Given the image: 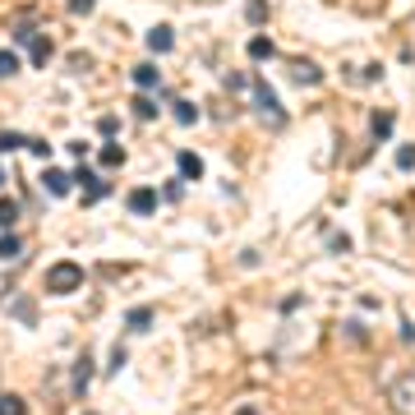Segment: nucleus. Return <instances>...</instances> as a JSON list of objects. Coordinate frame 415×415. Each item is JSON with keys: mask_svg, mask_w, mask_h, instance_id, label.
<instances>
[{"mask_svg": "<svg viewBox=\"0 0 415 415\" xmlns=\"http://www.w3.org/2000/svg\"><path fill=\"white\" fill-rule=\"evenodd\" d=\"M79 286H83V268H79V263L60 259V263L46 268V291L51 295H69V291H79Z\"/></svg>", "mask_w": 415, "mask_h": 415, "instance_id": "obj_1", "label": "nucleus"}, {"mask_svg": "<svg viewBox=\"0 0 415 415\" xmlns=\"http://www.w3.org/2000/svg\"><path fill=\"white\" fill-rule=\"evenodd\" d=\"M250 88H254V102H259V116L277 130V125L286 121V111H282V102H277V93L268 88V79H263V74H254V79H250Z\"/></svg>", "mask_w": 415, "mask_h": 415, "instance_id": "obj_2", "label": "nucleus"}, {"mask_svg": "<svg viewBox=\"0 0 415 415\" xmlns=\"http://www.w3.org/2000/svg\"><path fill=\"white\" fill-rule=\"evenodd\" d=\"M14 42L28 51V60H33V65H46V60H51V42L37 33V23H19V28H14Z\"/></svg>", "mask_w": 415, "mask_h": 415, "instance_id": "obj_3", "label": "nucleus"}, {"mask_svg": "<svg viewBox=\"0 0 415 415\" xmlns=\"http://www.w3.org/2000/svg\"><path fill=\"white\" fill-rule=\"evenodd\" d=\"M388 402H393L397 415H415V374H402V379L388 388Z\"/></svg>", "mask_w": 415, "mask_h": 415, "instance_id": "obj_4", "label": "nucleus"}, {"mask_svg": "<svg viewBox=\"0 0 415 415\" xmlns=\"http://www.w3.org/2000/svg\"><path fill=\"white\" fill-rule=\"evenodd\" d=\"M42 185H46V194H69V189H74V175H65V171H55V166H46L42 171Z\"/></svg>", "mask_w": 415, "mask_h": 415, "instance_id": "obj_5", "label": "nucleus"}, {"mask_svg": "<svg viewBox=\"0 0 415 415\" xmlns=\"http://www.w3.org/2000/svg\"><path fill=\"white\" fill-rule=\"evenodd\" d=\"M291 79H295V83H305V88H318V83H323V69L309 65V60H295V65H291Z\"/></svg>", "mask_w": 415, "mask_h": 415, "instance_id": "obj_6", "label": "nucleus"}, {"mask_svg": "<svg viewBox=\"0 0 415 415\" xmlns=\"http://www.w3.org/2000/svg\"><path fill=\"white\" fill-rule=\"evenodd\" d=\"M125 323H130V332H148V328H153V309H148V305H134L130 314H125Z\"/></svg>", "mask_w": 415, "mask_h": 415, "instance_id": "obj_7", "label": "nucleus"}, {"mask_svg": "<svg viewBox=\"0 0 415 415\" xmlns=\"http://www.w3.org/2000/svg\"><path fill=\"white\" fill-rule=\"evenodd\" d=\"M153 208H157V194H153V189H134V194H130V212H139V217H148Z\"/></svg>", "mask_w": 415, "mask_h": 415, "instance_id": "obj_8", "label": "nucleus"}, {"mask_svg": "<svg viewBox=\"0 0 415 415\" xmlns=\"http://www.w3.org/2000/svg\"><path fill=\"white\" fill-rule=\"evenodd\" d=\"M157 83H162V74H157V65H139V69H134V88H139V93H153Z\"/></svg>", "mask_w": 415, "mask_h": 415, "instance_id": "obj_9", "label": "nucleus"}, {"mask_svg": "<svg viewBox=\"0 0 415 415\" xmlns=\"http://www.w3.org/2000/svg\"><path fill=\"white\" fill-rule=\"evenodd\" d=\"M148 46H153V51H157V55H162V51H171V46H175V37H171V28H166V23H157L153 33H148Z\"/></svg>", "mask_w": 415, "mask_h": 415, "instance_id": "obj_10", "label": "nucleus"}, {"mask_svg": "<svg viewBox=\"0 0 415 415\" xmlns=\"http://www.w3.org/2000/svg\"><path fill=\"white\" fill-rule=\"evenodd\" d=\"M245 19H250L254 28H263V23H268V0H245Z\"/></svg>", "mask_w": 415, "mask_h": 415, "instance_id": "obj_11", "label": "nucleus"}, {"mask_svg": "<svg viewBox=\"0 0 415 415\" xmlns=\"http://www.w3.org/2000/svg\"><path fill=\"white\" fill-rule=\"evenodd\" d=\"M171 116H175V125H194V121H198V107H194V102H185V97H180V102L171 107Z\"/></svg>", "mask_w": 415, "mask_h": 415, "instance_id": "obj_12", "label": "nucleus"}, {"mask_svg": "<svg viewBox=\"0 0 415 415\" xmlns=\"http://www.w3.org/2000/svg\"><path fill=\"white\" fill-rule=\"evenodd\" d=\"M88 379H93V355L83 351V355H79V369H74V393H83Z\"/></svg>", "mask_w": 415, "mask_h": 415, "instance_id": "obj_13", "label": "nucleus"}, {"mask_svg": "<svg viewBox=\"0 0 415 415\" xmlns=\"http://www.w3.org/2000/svg\"><path fill=\"white\" fill-rule=\"evenodd\" d=\"M134 116H139V121H157V102L148 97V93H139V97H134Z\"/></svg>", "mask_w": 415, "mask_h": 415, "instance_id": "obj_14", "label": "nucleus"}, {"mask_svg": "<svg viewBox=\"0 0 415 415\" xmlns=\"http://www.w3.org/2000/svg\"><path fill=\"white\" fill-rule=\"evenodd\" d=\"M0 415H28V406H23V397L0 393Z\"/></svg>", "mask_w": 415, "mask_h": 415, "instance_id": "obj_15", "label": "nucleus"}, {"mask_svg": "<svg viewBox=\"0 0 415 415\" xmlns=\"http://www.w3.org/2000/svg\"><path fill=\"white\" fill-rule=\"evenodd\" d=\"M180 171H185L189 180H198V175H203V157L198 153H180Z\"/></svg>", "mask_w": 415, "mask_h": 415, "instance_id": "obj_16", "label": "nucleus"}, {"mask_svg": "<svg viewBox=\"0 0 415 415\" xmlns=\"http://www.w3.org/2000/svg\"><path fill=\"white\" fill-rule=\"evenodd\" d=\"M388 134H393V116L379 111V116H374V143H388Z\"/></svg>", "mask_w": 415, "mask_h": 415, "instance_id": "obj_17", "label": "nucleus"}, {"mask_svg": "<svg viewBox=\"0 0 415 415\" xmlns=\"http://www.w3.org/2000/svg\"><path fill=\"white\" fill-rule=\"evenodd\" d=\"M19 250H23V240L19 236H0V259L10 263V259H19Z\"/></svg>", "mask_w": 415, "mask_h": 415, "instance_id": "obj_18", "label": "nucleus"}, {"mask_svg": "<svg viewBox=\"0 0 415 415\" xmlns=\"http://www.w3.org/2000/svg\"><path fill=\"white\" fill-rule=\"evenodd\" d=\"M19 222V203L14 198H0V226H14Z\"/></svg>", "mask_w": 415, "mask_h": 415, "instance_id": "obj_19", "label": "nucleus"}, {"mask_svg": "<svg viewBox=\"0 0 415 415\" xmlns=\"http://www.w3.org/2000/svg\"><path fill=\"white\" fill-rule=\"evenodd\" d=\"M250 55L254 60H268V55H273V42H268V37H250Z\"/></svg>", "mask_w": 415, "mask_h": 415, "instance_id": "obj_20", "label": "nucleus"}, {"mask_svg": "<svg viewBox=\"0 0 415 415\" xmlns=\"http://www.w3.org/2000/svg\"><path fill=\"white\" fill-rule=\"evenodd\" d=\"M107 180H93V185H83V203H97V198H107Z\"/></svg>", "mask_w": 415, "mask_h": 415, "instance_id": "obj_21", "label": "nucleus"}, {"mask_svg": "<svg viewBox=\"0 0 415 415\" xmlns=\"http://www.w3.org/2000/svg\"><path fill=\"white\" fill-rule=\"evenodd\" d=\"M10 74H19V55H14V51H0V79H10Z\"/></svg>", "mask_w": 415, "mask_h": 415, "instance_id": "obj_22", "label": "nucleus"}, {"mask_svg": "<svg viewBox=\"0 0 415 415\" xmlns=\"http://www.w3.org/2000/svg\"><path fill=\"white\" fill-rule=\"evenodd\" d=\"M397 166H402V171H415V143L397 148Z\"/></svg>", "mask_w": 415, "mask_h": 415, "instance_id": "obj_23", "label": "nucleus"}, {"mask_svg": "<svg viewBox=\"0 0 415 415\" xmlns=\"http://www.w3.org/2000/svg\"><path fill=\"white\" fill-rule=\"evenodd\" d=\"M28 139H19V134H10V130H0V153H14V148H23Z\"/></svg>", "mask_w": 415, "mask_h": 415, "instance_id": "obj_24", "label": "nucleus"}, {"mask_svg": "<svg viewBox=\"0 0 415 415\" xmlns=\"http://www.w3.org/2000/svg\"><path fill=\"white\" fill-rule=\"evenodd\" d=\"M121 162H125V148H116V143L102 148V166H121Z\"/></svg>", "mask_w": 415, "mask_h": 415, "instance_id": "obj_25", "label": "nucleus"}, {"mask_svg": "<svg viewBox=\"0 0 415 415\" xmlns=\"http://www.w3.org/2000/svg\"><path fill=\"white\" fill-rule=\"evenodd\" d=\"M28 148H33V157H51V143L46 139H28Z\"/></svg>", "mask_w": 415, "mask_h": 415, "instance_id": "obj_26", "label": "nucleus"}, {"mask_svg": "<svg viewBox=\"0 0 415 415\" xmlns=\"http://www.w3.org/2000/svg\"><path fill=\"white\" fill-rule=\"evenodd\" d=\"M93 5L97 0H69V14H93Z\"/></svg>", "mask_w": 415, "mask_h": 415, "instance_id": "obj_27", "label": "nucleus"}, {"mask_svg": "<svg viewBox=\"0 0 415 415\" xmlns=\"http://www.w3.org/2000/svg\"><path fill=\"white\" fill-rule=\"evenodd\" d=\"M97 130H102V134H107V139H111V134H116V130H121V125H116V121H111V116H102V121H97Z\"/></svg>", "mask_w": 415, "mask_h": 415, "instance_id": "obj_28", "label": "nucleus"}, {"mask_svg": "<svg viewBox=\"0 0 415 415\" xmlns=\"http://www.w3.org/2000/svg\"><path fill=\"white\" fill-rule=\"evenodd\" d=\"M236 415H259V411H254V406H245V411H236Z\"/></svg>", "mask_w": 415, "mask_h": 415, "instance_id": "obj_29", "label": "nucleus"}, {"mask_svg": "<svg viewBox=\"0 0 415 415\" xmlns=\"http://www.w3.org/2000/svg\"><path fill=\"white\" fill-rule=\"evenodd\" d=\"M0 185H5V171H0Z\"/></svg>", "mask_w": 415, "mask_h": 415, "instance_id": "obj_30", "label": "nucleus"}, {"mask_svg": "<svg viewBox=\"0 0 415 415\" xmlns=\"http://www.w3.org/2000/svg\"><path fill=\"white\" fill-rule=\"evenodd\" d=\"M88 415H93V411H88Z\"/></svg>", "mask_w": 415, "mask_h": 415, "instance_id": "obj_31", "label": "nucleus"}]
</instances>
